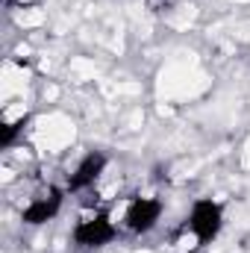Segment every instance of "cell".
Wrapping results in <instances>:
<instances>
[{"label":"cell","instance_id":"1","mask_svg":"<svg viewBox=\"0 0 250 253\" xmlns=\"http://www.w3.org/2000/svg\"><path fill=\"white\" fill-rule=\"evenodd\" d=\"M221 230H224V203H218L212 197H197L183 221L186 239L191 236V251L209 248L221 236Z\"/></svg>","mask_w":250,"mask_h":253},{"label":"cell","instance_id":"2","mask_svg":"<svg viewBox=\"0 0 250 253\" xmlns=\"http://www.w3.org/2000/svg\"><path fill=\"white\" fill-rule=\"evenodd\" d=\"M115 239H118V224L106 209H88L71 227V245L80 251H100Z\"/></svg>","mask_w":250,"mask_h":253},{"label":"cell","instance_id":"3","mask_svg":"<svg viewBox=\"0 0 250 253\" xmlns=\"http://www.w3.org/2000/svg\"><path fill=\"white\" fill-rule=\"evenodd\" d=\"M165 215V203L153 194H135L124 209V230L132 236H147L159 227Z\"/></svg>","mask_w":250,"mask_h":253},{"label":"cell","instance_id":"4","mask_svg":"<svg viewBox=\"0 0 250 253\" xmlns=\"http://www.w3.org/2000/svg\"><path fill=\"white\" fill-rule=\"evenodd\" d=\"M65 194H68V189H56V186H50L47 191L36 194V197L21 209V221H24L27 227H42V224L53 221V218L62 212Z\"/></svg>","mask_w":250,"mask_h":253},{"label":"cell","instance_id":"5","mask_svg":"<svg viewBox=\"0 0 250 253\" xmlns=\"http://www.w3.org/2000/svg\"><path fill=\"white\" fill-rule=\"evenodd\" d=\"M106 165H109V156L103 153V150H91V153H85L80 162H77V168L68 174V183H65V189L71 191V194H80V191H88L100 177H103V171H106Z\"/></svg>","mask_w":250,"mask_h":253},{"label":"cell","instance_id":"6","mask_svg":"<svg viewBox=\"0 0 250 253\" xmlns=\"http://www.w3.org/2000/svg\"><path fill=\"white\" fill-rule=\"evenodd\" d=\"M27 115H18L15 121H9V118H3V124H0V144L9 150V147H15L18 144V138L24 135V126H27Z\"/></svg>","mask_w":250,"mask_h":253},{"label":"cell","instance_id":"7","mask_svg":"<svg viewBox=\"0 0 250 253\" xmlns=\"http://www.w3.org/2000/svg\"><path fill=\"white\" fill-rule=\"evenodd\" d=\"M177 0H147V6L150 9H156V12H162V9H171Z\"/></svg>","mask_w":250,"mask_h":253}]
</instances>
